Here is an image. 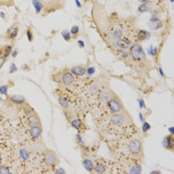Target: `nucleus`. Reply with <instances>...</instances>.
<instances>
[{
	"mask_svg": "<svg viewBox=\"0 0 174 174\" xmlns=\"http://www.w3.org/2000/svg\"><path fill=\"white\" fill-rule=\"evenodd\" d=\"M0 16H1V18H2V19H5V13L0 12Z\"/></svg>",
	"mask_w": 174,
	"mask_h": 174,
	"instance_id": "nucleus-50",
	"label": "nucleus"
},
{
	"mask_svg": "<svg viewBox=\"0 0 174 174\" xmlns=\"http://www.w3.org/2000/svg\"><path fill=\"white\" fill-rule=\"evenodd\" d=\"M7 102H9L10 104L15 105V106H24L26 105V100L24 97L19 96V95H11L7 96Z\"/></svg>",
	"mask_w": 174,
	"mask_h": 174,
	"instance_id": "nucleus-11",
	"label": "nucleus"
},
{
	"mask_svg": "<svg viewBox=\"0 0 174 174\" xmlns=\"http://www.w3.org/2000/svg\"><path fill=\"white\" fill-rule=\"evenodd\" d=\"M76 141H77V143L80 145V146H82L84 147L85 146V141L83 139V136L81 133H78L77 135H76Z\"/></svg>",
	"mask_w": 174,
	"mask_h": 174,
	"instance_id": "nucleus-32",
	"label": "nucleus"
},
{
	"mask_svg": "<svg viewBox=\"0 0 174 174\" xmlns=\"http://www.w3.org/2000/svg\"><path fill=\"white\" fill-rule=\"evenodd\" d=\"M42 132H43L42 126H30V129H29V136L32 138V139L36 140V139H38V138L41 137Z\"/></svg>",
	"mask_w": 174,
	"mask_h": 174,
	"instance_id": "nucleus-12",
	"label": "nucleus"
},
{
	"mask_svg": "<svg viewBox=\"0 0 174 174\" xmlns=\"http://www.w3.org/2000/svg\"><path fill=\"white\" fill-rule=\"evenodd\" d=\"M26 36H27V39L29 42H32L33 39H34V36H33V30L31 27H28L27 31H26Z\"/></svg>",
	"mask_w": 174,
	"mask_h": 174,
	"instance_id": "nucleus-31",
	"label": "nucleus"
},
{
	"mask_svg": "<svg viewBox=\"0 0 174 174\" xmlns=\"http://www.w3.org/2000/svg\"><path fill=\"white\" fill-rule=\"evenodd\" d=\"M17 55H18V51H17V50L12 51V53H11V56H12L13 58H16V57H17Z\"/></svg>",
	"mask_w": 174,
	"mask_h": 174,
	"instance_id": "nucleus-44",
	"label": "nucleus"
},
{
	"mask_svg": "<svg viewBox=\"0 0 174 174\" xmlns=\"http://www.w3.org/2000/svg\"><path fill=\"white\" fill-rule=\"evenodd\" d=\"M138 102H139V108L140 109H146V106H145V102L142 99H138Z\"/></svg>",
	"mask_w": 174,
	"mask_h": 174,
	"instance_id": "nucleus-40",
	"label": "nucleus"
},
{
	"mask_svg": "<svg viewBox=\"0 0 174 174\" xmlns=\"http://www.w3.org/2000/svg\"><path fill=\"white\" fill-rule=\"evenodd\" d=\"M12 7L14 6V0H0V7Z\"/></svg>",
	"mask_w": 174,
	"mask_h": 174,
	"instance_id": "nucleus-28",
	"label": "nucleus"
},
{
	"mask_svg": "<svg viewBox=\"0 0 174 174\" xmlns=\"http://www.w3.org/2000/svg\"><path fill=\"white\" fill-rule=\"evenodd\" d=\"M150 128H151V126L147 122H142V132H143V133H146Z\"/></svg>",
	"mask_w": 174,
	"mask_h": 174,
	"instance_id": "nucleus-34",
	"label": "nucleus"
},
{
	"mask_svg": "<svg viewBox=\"0 0 174 174\" xmlns=\"http://www.w3.org/2000/svg\"><path fill=\"white\" fill-rule=\"evenodd\" d=\"M66 171L64 170V169H62V168H58L55 170V173H65Z\"/></svg>",
	"mask_w": 174,
	"mask_h": 174,
	"instance_id": "nucleus-45",
	"label": "nucleus"
},
{
	"mask_svg": "<svg viewBox=\"0 0 174 174\" xmlns=\"http://www.w3.org/2000/svg\"><path fill=\"white\" fill-rule=\"evenodd\" d=\"M32 4L33 6L35 8V11H36V13H39L42 11L43 9V3L41 0H32Z\"/></svg>",
	"mask_w": 174,
	"mask_h": 174,
	"instance_id": "nucleus-25",
	"label": "nucleus"
},
{
	"mask_svg": "<svg viewBox=\"0 0 174 174\" xmlns=\"http://www.w3.org/2000/svg\"><path fill=\"white\" fill-rule=\"evenodd\" d=\"M169 132H170V135H174V127L173 126H171V127H169Z\"/></svg>",
	"mask_w": 174,
	"mask_h": 174,
	"instance_id": "nucleus-48",
	"label": "nucleus"
},
{
	"mask_svg": "<svg viewBox=\"0 0 174 174\" xmlns=\"http://www.w3.org/2000/svg\"><path fill=\"white\" fill-rule=\"evenodd\" d=\"M128 150L130 154L137 158H142V143L140 139H132L128 143Z\"/></svg>",
	"mask_w": 174,
	"mask_h": 174,
	"instance_id": "nucleus-5",
	"label": "nucleus"
},
{
	"mask_svg": "<svg viewBox=\"0 0 174 174\" xmlns=\"http://www.w3.org/2000/svg\"><path fill=\"white\" fill-rule=\"evenodd\" d=\"M170 2H173V0H170Z\"/></svg>",
	"mask_w": 174,
	"mask_h": 174,
	"instance_id": "nucleus-52",
	"label": "nucleus"
},
{
	"mask_svg": "<svg viewBox=\"0 0 174 174\" xmlns=\"http://www.w3.org/2000/svg\"><path fill=\"white\" fill-rule=\"evenodd\" d=\"M78 45L81 48H85V43L83 40H78Z\"/></svg>",
	"mask_w": 174,
	"mask_h": 174,
	"instance_id": "nucleus-43",
	"label": "nucleus"
},
{
	"mask_svg": "<svg viewBox=\"0 0 174 174\" xmlns=\"http://www.w3.org/2000/svg\"><path fill=\"white\" fill-rule=\"evenodd\" d=\"M132 45L131 40L127 38V37H122L120 39L115 40L114 43V46L117 50H127V49L130 48V46Z\"/></svg>",
	"mask_w": 174,
	"mask_h": 174,
	"instance_id": "nucleus-7",
	"label": "nucleus"
},
{
	"mask_svg": "<svg viewBox=\"0 0 174 174\" xmlns=\"http://www.w3.org/2000/svg\"><path fill=\"white\" fill-rule=\"evenodd\" d=\"M0 173L8 174V173H11V170L9 169V167H7V166H0Z\"/></svg>",
	"mask_w": 174,
	"mask_h": 174,
	"instance_id": "nucleus-36",
	"label": "nucleus"
},
{
	"mask_svg": "<svg viewBox=\"0 0 174 174\" xmlns=\"http://www.w3.org/2000/svg\"><path fill=\"white\" fill-rule=\"evenodd\" d=\"M70 124L72 127H74L75 129H77L78 131H80V133L86 131L88 129V126H86V123L84 122V120L79 118H74L72 120H70Z\"/></svg>",
	"mask_w": 174,
	"mask_h": 174,
	"instance_id": "nucleus-8",
	"label": "nucleus"
},
{
	"mask_svg": "<svg viewBox=\"0 0 174 174\" xmlns=\"http://www.w3.org/2000/svg\"><path fill=\"white\" fill-rule=\"evenodd\" d=\"M21 69L24 70V71H30V67H29L27 64H24V65H22Z\"/></svg>",
	"mask_w": 174,
	"mask_h": 174,
	"instance_id": "nucleus-41",
	"label": "nucleus"
},
{
	"mask_svg": "<svg viewBox=\"0 0 174 174\" xmlns=\"http://www.w3.org/2000/svg\"><path fill=\"white\" fill-rule=\"evenodd\" d=\"M18 153H19L20 158L23 160V161H28V160L30 159V153H29V151L27 149L20 148L19 151H18Z\"/></svg>",
	"mask_w": 174,
	"mask_h": 174,
	"instance_id": "nucleus-23",
	"label": "nucleus"
},
{
	"mask_svg": "<svg viewBox=\"0 0 174 174\" xmlns=\"http://www.w3.org/2000/svg\"><path fill=\"white\" fill-rule=\"evenodd\" d=\"M151 36V33L148 32V31L146 30H137L136 33H135V41L137 42H142V41H145L148 38H150Z\"/></svg>",
	"mask_w": 174,
	"mask_h": 174,
	"instance_id": "nucleus-16",
	"label": "nucleus"
},
{
	"mask_svg": "<svg viewBox=\"0 0 174 174\" xmlns=\"http://www.w3.org/2000/svg\"><path fill=\"white\" fill-rule=\"evenodd\" d=\"M89 90H90L91 93H93V95H96V93H99L102 90V87H101L100 84H97V83L95 82L93 85H91Z\"/></svg>",
	"mask_w": 174,
	"mask_h": 174,
	"instance_id": "nucleus-26",
	"label": "nucleus"
},
{
	"mask_svg": "<svg viewBox=\"0 0 174 174\" xmlns=\"http://www.w3.org/2000/svg\"><path fill=\"white\" fill-rule=\"evenodd\" d=\"M6 61H7V59L5 57H3V56H0V69L2 68V67L4 66V64L6 63Z\"/></svg>",
	"mask_w": 174,
	"mask_h": 174,
	"instance_id": "nucleus-39",
	"label": "nucleus"
},
{
	"mask_svg": "<svg viewBox=\"0 0 174 174\" xmlns=\"http://www.w3.org/2000/svg\"><path fill=\"white\" fill-rule=\"evenodd\" d=\"M162 145L165 149H167L169 151L174 150V137L172 135H166L162 140Z\"/></svg>",
	"mask_w": 174,
	"mask_h": 174,
	"instance_id": "nucleus-14",
	"label": "nucleus"
},
{
	"mask_svg": "<svg viewBox=\"0 0 174 174\" xmlns=\"http://www.w3.org/2000/svg\"><path fill=\"white\" fill-rule=\"evenodd\" d=\"M137 10H138V12H139V13H143V12H147V11L151 10V7H150L149 2H147V3H141L140 5L138 6Z\"/></svg>",
	"mask_w": 174,
	"mask_h": 174,
	"instance_id": "nucleus-27",
	"label": "nucleus"
},
{
	"mask_svg": "<svg viewBox=\"0 0 174 174\" xmlns=\"http://www.w3.org/2000/svg\"><path fill=\"white\" fill-rule=\"evenodd\" d=\"M8 89H9V85H3V86H0V95L7 96Z\"/></svg>",
	"mask_w": 174,
	"mask_h": 174,
	"instance_id": "nucleus-33",
	"label": "nucleus"
},
{
	"mask_svg": "<svg viewBox=\"0 0 174 174\" xmlns=\"http://www.w3.org/2000/svg\"><path fill=\"white\" fill-rule=\"evenodd\" d=\"M62 36H63L64 40H66L67 42H70L71 41V39H72V34H71L70 31L68 30H64V31H62Z\"/></svg>",
	"mask_w": 174,
	"mask_h": 174,
	"instance_id": "nucleus-29",
	"label": "nucleus"
},
{
	"mask_svg": "<svg viewBox=\"0 0 174 174\" xmlns=\"http://www.w3.org/2000/svg\"><path fill=\"white\" fill-rule=\"evenodd\" d=\"M12 51H13V45H6L0 48V56H3L6 59H8V57L11 56Z\"/></svg>",
	"mask_w": 174,
	"mask_h": 174,
	"instance_id": "nucleus-20",
	"label": "nucleus"
},
{
	"mask_svg": "<svg viewBox=\"0 0 174 174\" xmlns=\"http://www.w3.org/2000/svg\"><path fill=\"white\" fill-rule=\"evenodd\" d=\"M75 3H76V5H77V7H79V8L82 7V4H81V2L79 1V0H75Z\"/></svg>",
	"mask_w": 174,
	"mask_h": 174,
	"instance_id": "nucleus-46",
	"label": "nucleus"
},
{
	"mask_svg": "<svg viewBox=\"0 0 174 174\" xmlns=\"http://www.w3.org/2000/svg\"><path fill=\"white\" fill-rule=\"evenodd\" d=\"M96 72V69L93 68V67H88L87 68V74L88 76H93Z\"/></svg>",
	"mask_w": 174,
	"mask_h": 174,
	"instance_id": "nucleus-38",
	"label": "nucleus"
},
{
	"mask_svg": "<svg viewBox=\"0 0 174 174\" xmlns=\"http://www.w3.org/2000/svg\"><path fill=\"white\" fill-rule=\"evenodd\" d=\"M18 31H19V28H18V25L17 24H14L12 25L11 27L6 31L5 33V39L6 40H9V41H13L16 37L17 35H18Z\"/></svg>",
	"mask_w": 174,
	"mask_h": 174,
	"instance_id": "nucleus-13",
	"label": "nucleus"
},
{
	"mask_svg": "<svg viewBox=\"0 0 174 174\" xmlns=\"http://www.w3.org/2000/svg\"><path fill=\"white\" fill-rule=\"evenodd\" d=\"M149 27L151 30H158L160 28L163 27V24L161 20H156V21H153V22H149Z\"/></svg>",
	"mask_w": 174,
	"mask_h": 174,
	"instance_id": "nucleus-24",
	"label": "nucleus"
},
{
	"mask_svg": "<svg viewBox=\"0 0 174 174\" xmlns=\"http://www.w3.org/2000/svg\"><path fill=\"white\" fill-rule=\"evenodd\" d=\"M52 80L54 82L60 84L63 87H69L75 82V76L70 72V70L65 69L59 73H56L52 76Z\"/></svg>",
	"mask_w": 174,
	"mask_h": 174,
	"instance_id": "nucleus-1",
	"label": "nucleus"
},
{
	"mask_svg": "<svg viewBox=\"0 0 174 174\" xmlns=\"http://www.w3.org/2000/svg\"><path fill=\"white\" fill-rule=\"evenodd\" d=\"M110 122L115 126H126V124L128 126V124L132 123V118L126 110V111H122V113L111 114Z\"/></svg>",
	"mask_w": 174,
	"mask_h": 174,
	"instance_id": "nucleus-3",
	"label": "nucleus"
},
{
	"mask_svg": "<svg viewBox=\"0 0 174 174\" xmlns=\"http://www.w3.org/2000/svg\"><path fill=\"white\" fill-rule=\"evenodd\" d=\"M141 172V165L137 162H133L130 166H129V169L127 170V173L130 174H138Z\"/></svg>",
	"mask_w": 174,
	"mask_h": 174,
	"instance_id": "nucleus-22",
	"label": "nucleus"
},
{
	"mask_svg": "<svg viewBox=\"0 0 174 174\" xmlns=\"http://www.w3.org/2000/svg\"><path fill=\"white\" fill-rule=\"evenodd\" d=\"M17 70H18V68H17L16 64L15 63H12L10 65V68H9V74H13V73L17 72Z\"/></svg>",
	"mask_w": 174,
	"mask_h": 174,
	"instance_id": "nucleus-37",
	"label": "nucleus"
},
{
	"mask_svg": "<svg viewBox=\"0 0 174 174\" xmlns=\"http://www.w3.org/2000/svg\"><path fill=\"white\" fill-rule=\"evenodd\" d=\"M106 105H108V108L111 111V114H118V113H122V111H126V108H124L122 102L114 93L110 99V101L106 102Z\"/></svg>",
	"mask_w": 174,
	"mask_h": 174,
	"instance_id": "nucleus-4",
	"label": "nucleus"
},
{
	"mask_svg": "<svg viewBox=\"0 0 174 174\" xmlns=\"http://www.w3.org/2000/svg\"><path fill=\"white\" fill-rule=\"evenodd\" d=\"M138 1L141 3H147V2H149V0H138Z\"/></svg>",
	"mask_w": 174,
	"mask_h": 174,
	"instance_id": "nucleus-51",
	"label": "nucleus"
},
{
	"mask_svg": "<svg viewBox=\"0 0 174 174\" xmlns=\"http://www.w3.org/2000/svg\"><path fill=\"white\" fill-rule=\"evenodd\" d=\"M138 117H139V119H140V122H144V118H143V115H142L141 113H139V114H138Z\"/></svg>",
	"mask_w": 174,
	"mask_h": 174,
	"instance_id": "nucleus-47",
	"label": "nucleus"
},
{
	"mask_svg": "<svg viewBox=\"0 0 174 174\" xmlns=\"http://www.w3.org/2000/svg\"><path fill=\"white\" fill-rule=\"evenodd\" d=\"M27 122L30 126H41V120H40V118L38 117V114L31 109H30V111L28 114V117H27Z\"/></svg>",
	"mask_w": 174,
	"mask_h": 174,
	"instance_id": "nucleus-10",
	"label": "nucleus"
},
{
	"mask_svg": "<svg viewBox=\"0 0 174 174\" xmlns=\"http://www.w3.org/2000/svg\"><path fill=\"white\" fill-rule=\"evenodd\" d=\"M71 34H72V36L74 37V38H76L79 35V33H80V28L78 27V26H72V28H71Z\"/></svg>",
	"mask_w": 174,
	"mask_h": 174,
	"instance_id": "nucleus-30",
	"label": "nucleus"
},
{
	"mask_svg": "<svg viewBox=\"0 0 174 174\" xmlns=\"http://www.w3.org/2000/svg\"><path fill=\"white\" fill-rule=\"evenodd\" d=\"M106 166L105 162L102 161V160L97 159L96 163H95V168H93V172H97V173H104L106 172Z\"/></svg>",
	"mask_w": 174,
	"mask_h": 174,
	"instance_id": "nucleus-19",
	"label": "nucleus"
},
{
	"mask_svg": "<svg viewBox=\"0 0 174 174\" xmlns=\"http://www.w3.org/2000/svg\"><path fill=\"white\" fill-rule=\"evenodd\" d=\"M113 96H114V93L110 88L102 89L100 95H99V101L101 104H106Z\"/></svg>",
	"mask_w": 174,
	"mask_h": 174,
	"instance_id": "nucleus-9",
	"label": "nucleus"
},
{
	"mask_svg": "<svg viewBox=\"0 0 174 174\" xmlns=\"http://www.w3.org/2000/svg\"><path fill=\"white\" fill-rule=\"evenodd\" d=\"M157 52H158V49L156 47H150L148 49V54L151 57H155L156 55H157Z\"/></svg>",
	"mask_w": 174,
	"mask_h": 174,
	"instance_id": "nucleus-35",
	"label": "nucleus"
},
{
	"mask_svg": "<svg viewBox=\"0 0 174 174\" xmlns=\"http://www.w3.org/2000/svg\"><path fill=\"white\" fill-rule=\"evenodd\" d=\"M158 72H159L160 76H161L162 78H165V77H166V76H165V74L163 73V71H162V69H161V67H159V68H158Z\"/></svg>",
	"mask_w": 174,
	"mask_h": 174,
	"instance_id": "nucleus-42",
	"label": "nucleus"
},
{
	"mask_svg": "<svg viewBox=\"0 0 174 174\" xmlns=\"http://www.w3.org/2000/svg\"><path fill=\"white\" fill-rule=\"evenodd\" d=\"M70 72L75 77H83L87 74V68H85L84 66H74L70 69Z\"/></svg>",
	"mask_w": 174,
	"mask_h": 174,
	"instance_id": "nucleus-15",
	"label": "nucleus"
},
{
	"mask_svg": "<svg viewBox=\"0 0 174 174\" xmlns=\"http://www.w3.org/2000/svg\"><path fill=\"white\" fill-rule=\"evenodd\" d=\"M128 57L132 61L138 62V63H142V62H144L146 60L145 52L143 51V48L141 47L139 43L132 44L130 46L128 51Z\"/></svg>",
	"mask_w": 174,
	"mask_h": 174,
	"instance_id": "nucleus-2",
	"label": "nucleus"
},
{
	"mask_svg": "<svg viewBox=\"0 0 174 174\" xmlns=\"http://www.w3.org/2000/svg\"><path fill=\"white\" fill-rule=\"evenodd\" d=\"M123 35H124V30L122 27H119V26H117V27L113 30V37L114 39V41L118 39L124 37Z\"/></svg>",
	"mask_w": 174,
	"mask_h": 174,
	"instance_id": "nucleus-21",
	"label": "nucleus"
},
{
	"mask_svg": "<svg viewBox=\"0 0 174 174\" xmlns=\"http://www.w3.org/2000/svg\"><path fill=\"white\" fill-rule=\"evenodd\" d=\"M57 97H58V102H59V104L62 108L64 110H69L71 104H70V101L67 99V97L63 95V93H59Z\"/></svg>",
	"mask_w": 174,
	"mask_h": 174,
	"instance_id": "nucleus-17",
	"label": "nucleus"
},
{
	"mask_svg": "<svg viewBox=\"0 0 174 174\" xmlns=\"http://www.w3.org/2000/svg\"><path fill=\"white\" fill-rule=\"evenodd\" d=\"M43 161L45 163L46 166L53 168L59 163V156H58L54 151L52 150H46V152L44 153Z\"/></svg>",
	"mask_w": 174,
	"mask_h": 174,
	"instance_id": "nucleus-6",
	"label": "nucleus"
},
{
	"mask_svg": "<svg viewBox=\"0 0 174 174\" xmlns=\"http://www.w3.org/2000/svg\"><path fill=\"white\" fill-rule=\"evenodd\" d=\"M160 173H161V171H159V170H153L150 172V174H160Z\"/></svg>",
	"mask_w": 174,
	"mask_h": 174,
	"instance_id": "nucleus-49",
	"label": "nucleus"
},
{
	"mask_svg": "<svg viewBox=\"0 0 174 174\" xmlns=\"http://www.w3.org/2000/svg\"><path fill=\"white\" fill-rule=\"evenodd\" d=\"M83 165L85 169H86L87 171L89 172H93V168H95V163H93V161L92 160V158L90 157H84L83 159Z\"/></svg>",
	"mask_w": 174,
	"mask_h": 174,
	"instance_id": "nucleus-18",
	"label": "nucleus"
}]
</instances>
